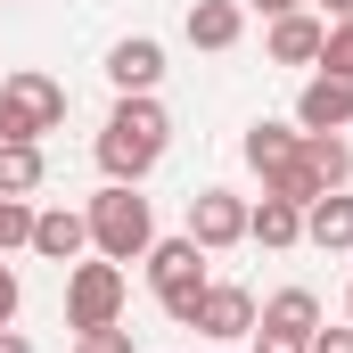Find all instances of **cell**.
I'll return each instance as SVG.
<instances>
[{"instance_id":"cell-1","label":"cell","mask_w":353,"mask_h":353,"mask_svg":"<svg viewBox=\"0 0 353 353\" xmlns=\"http://www.w3.org/2000/svg\"><path fill=\"white\" fill-rule=\"evenodd\" d=\"M173 148V115L157 107V90H123L107 132H99V173L107 181H148Z\"/></svg>"},{"instance_id":"cell-17","label":"cell","mask_w":353,"mask_h":353,"mask_svg":"<svg viewBox=\"0 0 353 353\" xmlns=\"http://www.w3.org/2000/svg\"><path fill=\"white\" fill-rule=\"evenodd\" d=\"M41 140H0V197H33L41 189Z\"/></svg>"},{"instance_id":"cell-27","label":"cell","mask_w":353,"mask_h":353,"mask_svg":"<svg viewBox=\"0 0 353 353\" xmlns=\"http://www.w3.org/2000/svg\"><path fill=\"white\" fill-rule=\"evenodd\" d=\"M0 140H8V115H0Z\"/></svg>"},{"instance_id":"cell-18","label":"cell","mask_w":353,"mask_h":353,"mask_svg":"<svg viewBox=\"0 0 353 353\" xmlns=\"http://www.w3.org/2000/svg\"><path fill=\"white\" fill-rule=\"evenodd\" d=\"M304 165H312V181H321V189H345V181H353L345 132H304Z\"/></svg>"},{"instance_id":"cell-12","label":"cell","mask_w":353,"mask_h":353,"mask_svg":"<svg viewBox=\"0 0 353 353\" xmlns=\"http://www.w3.org/2000/svg\"><path fill=\"white\" fill-rule=\"evenodd\" d=\"M107 83H115V90H157V83H165V41H157V33L115 41V50H107Z\"/></svg>"},{"instance_id":"cell-23","label":"cell","mask_w":353,"mask_h":353,"mask_svg":"<svg viewBox=\"0 0 353 353\" xmlns=\"http://www.w3.org/2000/svg\"><path fill=\"white\" fill-rule=\"evenodd\" d=\"M312 353H353V321L345 329H312Z\"/></svg>"},{"instance_id":"cell-16","label":"cell","mask_w":353,"mask_h":353,"mask_svg":"<svg viewBox=\"0 0 353 353\" xmlns=\"http://www.w3.org/2000/svg\"><path fill=\"white\" fill-rule=\"evenodd\" d=\"M247 239H255V247H296V239H304V205H288V197L247 205Z\"/></svg>"},{"instance_id":"cell-11","label":"cell","mask_w":353,"mask_h":353,"mask_svg":"<svg viewBox=\"0 0 353 353\" xmlns=\"http://www.w3.org/2000/svg\"><path fill=\"white\" fill-rule=\"evenodd\" d=\"M83 247H90L83 205H50V214H33V255H41V263H83Z\"/></svg>"},{"instance_id":"cell-2","label":"cell","mask_w":353,"mask_h":353,"mask_svg":"<svg viewBox=\"0 0 353 353\" xmlns=\"http://www.w3.org/2000/svg\"><path fill=\"white\" fill-rule=\"evenodd\" d=\"M83 222H90V247H99L107 263H140V255L157 247V214H148L140 181H107L83 205Z\"/></svg>"},{"instance_id":"cell-13","label":"cell","mask_w":353,"mask_h":353,"mask_svg":"<svg viewBox=\"0 0 353 353\" xmlns=\"http://www.w3.org/2000/svg\"><path fill=\"white\" fill-rule=\"evenodd\" d=\"M321 41H329V25H321L312 8L271 17V66H321Z\"/></svg>"},{"instance_id":"cell-26","label":"cell","mask_w":353,"mask_h":353,"mask_svg":"<svg viewBox=\"0 0 353 353\" xmlns=\"http://www.w3.org/2000/svg\"><path fill=\"white\" fill-rule=\"evenodd\" d=\"M312 8H321V17H353V0H312Z\"/></svg>"},{"instance_id":"cell-14","label":"cell","mask_w":353,"mask_h":353,"mask_svg":"<svg viewBox=\"0 0 353 353\" xmlns=\"http://www.w3.org/2000/svg\"><path fill=\"white\" fill-rule=\"evenodd\" d=\"M304 239H312L321 255H345V247H353V197H345V189H329V197L304 205Z\"/></svg>"},{"instance_id":"cell-28","label":"cell","mask_w":353,"mask_h":353,"mask_svg":"<svg viewBox=\"0 0 353 353\" xmlns=\"http://www.w3.org/2000/svg\"><path fill=\"white\" fill-rule=\"evenodd\" d=\"M345 321H353V296H345Z\"/></svg>"},{"instance_id":"cell-5","label":"cell","mask_w":353,"mask_h":353,"mask_svg":"<svg viewBox=\"0 0 353 353\" xmlns=\"http://www.w3.org/2000/svg\"><path fill=\"white\" fill-rule=\"evenodd\" d=\"M123 296H132L123 288V263H107V255L99 263H74L66 271V329H115L123 321Z\"/></svg>"},{"instance_id":"cell-15","label":"cell","mask_w":353,"mask_h":353,"mask_svg":"<svg viewBox=\"0 0 353 353\" xmlns=\"http://www.w3.org/2000/svg\"><path fill=\"white\" fill-rule=\"evenodd\" d=\"M296 157H304V132H296V123H247V165H255V173H279V165H296Z\"/></svg>"},{"instance_id":"cell-4","label":"cell","mask_w":353,"mask_h":353,"mask_svg":"<svg viewBox=\"0 0 353 353\" xmlns=\"http://www.w3.org/2000/svg\"><path fill=\"white\" fill-rule=\"evenodd\" d=\"M0 115H8V140H41V132L66 123V83H50L41 66H25V74L0 83Z\"/></svg>"},{"instance_id":"cell-25","label":"cell","mask_w":353,"mask_h":353,"mask_svg":"<svg viewBox=\"0 0 353 353\" xmlns=\"http://www.w3.org/2000/svg\"><path fill=\"white\" fill-rule=\"evenodd\" d=\"M0 353H33V345H25V329H0Z\"/></svg>"},{"instance_id":"cell-19","label":"cell","mask_w":353,"mask_h":353,"mask_svg":"<svg viewBox=\"0 0 353 353\" xmlns=\"http://www.w3.org/2000/svg\"><path fill=\"white\" fill-rule=\"evenodd\" d=\"M17 247H33V205L0 197V255H17Z\"/></svg>"},{"instance_id":"cell-8","label":"cell","mask_w":353,"mask_h":353,"mask_svg":"<svg viewBox=\"0 0 353 353\" xmlns=\"http://www.w3.org/2000/svg\"><path fill=\"white\" fill-rule=\"evenodd\" d=\"M353 123V74L345 66H312L296 90V132H345Z\"/></svg>"},{"instance_id":"cell-21","label":"cell","mask_w":353,"mask_h":353,"mask_svg":"<svg viewBox=\"0 0 353 353\" xmlns=\"http://www.w3.org/2000/svg\"><path fill=\"white\" fill-rule=\"evenodd\" d=\"M74 353H132V329H74Z\"/></svg>"},{"instance_id":"cell-10","label":"cell","mask_w":353,"mask_h":353,"mask_svg":"<svg viewBox=\"0 0 353 353\" xmlns=\"http://www.w3.org/2000/svg\"><path fill=\"white\" fill-rule=\"evenodd\" d=\"M181 33H189V50H239V33H247V0H189Z\"/></svg>"},{"instance_id":"cell-22","label":"cell","mask_w":353,"mask_h":353,"mask_svg":"<svg viewBox=\"0 0 353 353\" xmlns=\"http://www.w3.org/2000/svg\"><path fill=\"white\" fill-rule=\"evenodd\" d=\"M17 304H25V288H17V271L0 263V329H8V321H17Z\"/></svg>"},{"instance_id":"cell-6","label":"cell","mask_w":353,"mask_h":353,"mask_svg":"<svg viewBox=\"0 0 353 353\" xmlns=\"http://www.w3.org/2000/svg\"><path fill=\"white\" fill-rule=\"evenodd\" d=\"M312 329H321L312 288H279V296L255 304V353H312Z\"/></svg>"},{"instance_id":"cell-20","label":"cell","mask_w":353,"mask_h":353,"mask_svg":"<svg viewBox=\"0 0 353 353\" xmlns=\"http://www.w3.org/2000/svg\"><path fill=\"white\" fill-rule=\"evenodd\" d=\"M321 66H345V74H353V17H329V41H321Z\"/></svg>"},{"instance_id":"cell-24","label":"cell","mask_w":353,"mask_h":353,"mask_svg":"<svg viewBox=\"0 0 353 353\" xmlns=\"http://www.w3.org/2000/svg\"><path fill=\"white\" fill-rule=\"evenodd\" d=\"M247 8H255V17H296L304 0H247Z\"/></svg>"},{"instance_id":"cell-9","label":"cell","mask_w":353,"mask_h":353,"mask_svg":"<svg viewBox=\"0 0 353 353\" xmlns=\"http://www.w3.org/2000/svg\"><path fill=\"white\" fill-rule=\"evenodd\" d=\"M189 239H197L205 255L239 247V239H247V197H239V189H197V197H189Z\"/></svg>"},{"instance_id":"cell-7","label":"cell","mask_w":353,"mask_h":353,"mask_svg":"<svg viewBox=\"0 0 353 353\" xmlns=\"http://www.w3.org/2000/svg\"><path fill=\"white\" fill-rule=\"evenodd\" d=\"M189 329L214 337V345H239V337H255V296L239 279H205L197 304H189Z\"/></svg>"},{"instance_id":"cell-3","label":"cell","mask_w":353,"mask_h":353,"mask_svg":"<svg viewBox=\"0 0 353 353\" xmlns=\"http://www.w3.org/2000/svg\"><path fill=\"white\" fill-rule=\"evenodd\" d=\"M140 263H148V288H157L165 321H181V329H189V304H197V288H205V247L181 230V239H157Z\"/></svg>"}]
</instances>
